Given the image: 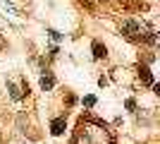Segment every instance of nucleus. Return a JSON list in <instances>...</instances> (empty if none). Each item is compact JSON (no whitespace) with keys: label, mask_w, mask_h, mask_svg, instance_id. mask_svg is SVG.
Masks as SVG:
<instances>
[{"label":"nucleus","mask_w":160,"mask_h":144,"mask_svg":"<svg viewBox=\"0 0 160 144\" xmlns=\"http://www.w3.org/2000/svg\"><path fill=\"white\" fill-rule=\"evenodd\" d=\"M7 91H10V96H12L14 101H19L22 96H24V94H22L19 89H17V84H14V82H7Z\"/></svg>","instance_id":"423d86ee"},{"label":"nucleus","mask_w":160,"mask_h":144,"mask_svg":"<svg viewBox=\"0 0 160 144\" xmlns=\"http://www.w3.org/2000/svg\"><path fill=\"white\" fill-rule=\"evenodd\" d=\"M127 110H136V101H134V99L127 101Z\"/></svg>","instance_id":"1a4fd4ad"},{"label":"nucleus","mask_w":160,"mask_h":144,"mask_svg":"<svg viewBox=\"0 0 160 144\" xmlns=\"http://www.w3.org/2000/svg\"><path fill=\"white\" fill-rule=\"evenodd\" d=\"M48 36H50L53 41H60V39H62V34H60V31H55V29H48Z\"/></svg>","instance_id":"6e6552de"},{"label":"nucleus","mask_w":160,"mask_h":144,"mask_svg":"<svg viewBox=\"0 0 160 144\" xmlns=\"http://www.w3.org/2000/svg\"><path fill=\"white\" fill-rule=\"evenodd\" d=\"M84 106H86V108H93L96 106V96H84Z\"/></svg>","instance_id":"0eeeda50"},{"label":"nucleus","mask_w":160,"mask_h":144,"mask_svg":"<svg viewBox=\"0 0 160 144\" xmlns=\"http://www.w3.org/2000/svg\"><path fill=\"white\" fill-rule=\"evenodd\" d=\"M105 55H108V48L100 41H93V58H105Z\"/></svg>","instance_id":"39448f33"},{"label":"nucleus","mask_w":160,"mask_h":144,"mask_svg":"<svg viewBox=\"0 0 160 144\" xmlns=\"http://www.w3.org/2000/svg\"><path fill=\"white\" fill-rule=\"evenodd\" d=\"M53 87H55V77L50 75V72L41 75V89H43V91H50Z\"/></svg>","instance_id":"7ed1b4c3"},{"label":"nucleus","mask_w":160,"mask_h":144,"mask_svg":"<svg viewBox=\"0 0 160 144\" xmlns=\"http://www.w3.org/2000/svg\"><path fill=\"white\" fill-rule=\"evenodd\" d=\"M65 130H67L65 118H55L53 123H50V135H53V137H60V135H62Z\"/></svg>","instance_id":"f257e3e1"},{"label":"nucleus","mask_w":160,"mask_h":144,"mask_svg":"<svg viewBox=\"0 0 160 144\" xmlns=\"http://www.w3.org/2000/svg\"><path fill=\"white\" fill-rule=\"evenodd\" d=\"M139 77H141V79H143L146 84H151V87H153V75H151L148 65H141V70H139Z\"/></svg>","instance_id":"20e7f679"},{"label":"nucleus","mask_w":160,"mask_h":144,"mask_svg":"<svg viewBox=\"0 0 160 144\" xmlns=\"http://www.w3.org/2000/svg\"><path fill=\"white\" fill-rule=\"evenodd\" d=\"M122 34L129 36V39H134V36L139 34V24H136V22H132V19H127L124 24H122Z\"/></svg>","instance_id":"f03ea898"}]
</instances>
